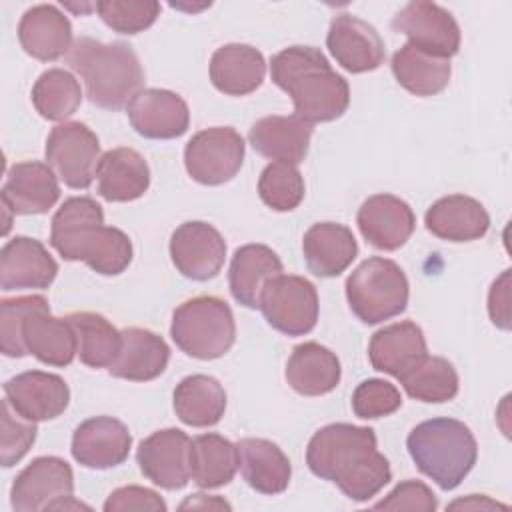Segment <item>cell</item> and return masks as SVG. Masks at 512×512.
Here are the masks:
<instances>
[{"label":"cell","mask_w":512,"mask_h":512,"mask_svg":"<svg viewBox=\"0 0 512 512\" xmlns=\"http://www.w3.org/2000/svg\"><path fill=\"white\" fill-rule=\"evenodd\" d=\"M306 464L314 476L334 482L354 502L370 500L392 480L388 458L376 450L374 430L348 422L314 432Z\"/></svg>","instance_id":"1"},{"label":"cell","mask_w":512,"mask_h":512,"mask_svg":"<svg viewBox=\"0 0 512 512\" xmlns=\"http://www.w3.org/2000/svg\"><path fill=\"white\" fill-rule=\"evenodd\" d=\"M50 244L64 260L84 262L102 276H116L132 262L130 238L104 226L102 206L90 196L64 200L52 216Z\"/></svg>","instance_id":"2"},{"label":"cell","mask_w":512,"mask_h":512,"mask_svg":"<svg viewBox=\"0 0 512 512\" xmlns=\"http://www.w3.org/2000/svg\"><path fill=\"white\" fill-rule=\"evenodd\" d=\"M270 78L292 98L294 116L308 124L332 122L350 104L348 82L314 46H290L274 54Z\"/></svg>","instance_id":"3"},{"label":"cell","mask_w":512,"mask_h":512,"mask_svg":"<svg viewBox=\"0 0 512 512\" xmlns=\"http://www.w3.org/2000/svg\"><path fill=\"white\" fill-rule=\"evenodd\" d=\"M66 62L82 78L88 100L98 108H128L132 98L144 90L142 64L132 46L124 42L106 44L80 36L66 54Z\"/></svg>","instance_id":"4"},{"label":"cell","mask_w":512,"mask_h":512,"mask_svg":"<svg viewBox=\"0 0 512 512\" xmlns=\"http://www.w3.org/2000/svg\"><path fill=\"white\" fill-rule=\"evenodd\" d=\"M416 468L442 490H454L474 468L478 444L470 428L454 418H432L414 426L406 438Z\"/></svg>","instance_id":"5"},{"label":"cell","mask_w":512,"mask_h":512,"mask_svg":"<svg viewBox=\"0 0 512 512\" xmlns=\"http://www.w3.org/2000/svg\"><path fill=\"white\" fill-rule=\"evenodd\" d=\"M170 336L184 354L198 360H216L236 340L234 314L218 296L188 298L172 314Z\"/></svg>","instance_id":"6"},{"label":"cell","mask_w":512,"mask_h":512,"mask_svg":"<svg viewBox=\"0 0 512 512\" xmlns=\"http://www.w3.org/2000/svg\"><path fill=\"white\" fill-rule=\"evenodd\" d=\"M408 278L390 258L372 256L364 260L346 280L350 310L364 324H380L406 310Z\"/></svg>","instance_id":"7"},{"label":"cell","mask_w":512,"mask_h":512,"mask_svg":"<svg viewBox=\"0 0 512 512\" xmlns=\"http://www.w3.org/2000/svg\"><path fill=\"white\" fill-rule=\"evenodd\" d=\"M10 506L16 512L88 508L74 500V474L58 456L34 458L10 488Z\"/></svg>","instance_id":"8"},{"label":"cell","mask_w":512,"mask_h":512,"mask_svg":"<svg viewBox=\"0 0 512 512\" xmlns=\"http://www.w3.org/2000/svg\"><path fill=\"white\" fill-rule=\"evenodd\" d=\"M244 138L232 126H214L196 132L184 148L188 176L204 186L230 182L244 162Z\"/></svg>","instance_id":"9"},{"label":"cell","mask_w":512,"mask_h":512,"mask_svg":"<svg viewBox=\"0 0 512 512\" xmlns=\"http://www.w3.org/2000/svg\"><path fill=\"white\" fill-rule=\"evenodd\" d=\"M260 310L274 330L286 336H304L318 322L316 286L304 276L280 274L266 284L260 296Z\"/></svg>","instance_id":"10"},{"label":"cell","mask_w":512,"mask_h":512,"mask_svg":"<svg viewBox=\"0 0 512 512\" xmlns=\"http://www.w3.org/2000/svg\"><path fill=\"white\" fill-rule=\"evenodd\" d=\"M44 154L46 164L68 188L84 190L96 176L100 140L82 122H62L48 134Z\"/></svg>","instance_id":"11"},{"label":"cell","mask_w":512,"mask_h":512,"mask_svg":"<svg viewBox=\"0 0 512 512\" xmlns=\"http://www.w3.org/2000/svg\"><path fill=\"white\" fill-rule=\"evenodd\" d=\"M392 28L408 38V44L438 58L450 60L460 50V26L454 16L434 2H408L392 18Z\"/></svg>","instance_id":"12"},{"label":"cell","mask_w":512,"mask_h":512,"mask_svg":"<svg viewBox=\"0 0 512 512\" xmlns=\"http://www.w3.org/2000/svg\"><path fill=\"white\" fill-rule=\"evenodd\" d=\"M170 258L182 276L206 282L222 270L226 260V242L212 224L190 220L172 232Z\"/></svg>","instance_id":"13"},{"label":"cell","mask_w":512,"mask_h":512,"mask_svg":"<svg viewBox=\"0 0 512 512\" xmlns=\"http://www.w3.org/2000/svg\"><path fill=\"white\" fill-rule=\"evenodd\" d=\"M190 446L192 440L178 428L150 434L136 452L140 472L164 490L184 488L190 480Z\"/></svg>","instance_id":"14"},{"label":"cell","mask_w":512,"mask_h":512,"mask_svg":"<svg viewBox=\"0 0 512 512\" xmlns=\"http://www.w3.org/2000/svg\"><path fill=\"white\" fill-rule=\"evenodd\" d=\"M326 46L334 60L352 74L372 72L380 68L386 58L384 40L366 20L342 12L332 18Z\"/></svg>","instance_id":"15"},{"label":"cell","mask_w":512,"mask_h":512,"mask_svg":"<svg viewBox=\"0 0 512 512\" xmlns=\"http://www.w3.org/2000/svg\"><path fill=\"white\" fill-rule=\"evenodd\" d=\"M4 398L16 414L30 422L58 418L70 404V390L58 374L28 370L4 384Z\"/></svg>","instance_id":"16"},{"label":"cell","mask_w":512,"mask_h":512,"mask_svg":"<svg viewBox=\"0 0 512 512\" xmlns=\"http://www.w3.org/2000/svg\"><path fill=\"white\" fill-rule=\"evenodd\" d=\"M132 446V436L124 422L112 416H94L76 426L72 434V456L78 464L106 470L122 464Z\"/></svg>","instance_id":"17"},{"label":"cell","mask_w":512,"mask_h":512,"mask_svg":"<svg viewBox=\"0 0 512 512\" xmlns=\"http://www.w3.org/2000/svg\"><path fill=\"white\" fill-rule=\"evenodd\" d=\"M132 128L150 140H172L182 136L190 124L188 104L170 90L144 88L126 108Z\"/></svg>","instance_id":"18"},{"label":"cell","mask_w":512,"mask_h":512,"mask_svg":"<svg viewBox=\"0 0 512 512\" xmlns=\"http://www.w3.org/2000/svg\"><path fill=\"white\" fill-rule=\"evenodd\" d=\"M0 198L12 214H44L60 198L58 176L44 162H16L6 174Z\"/></svg>","instance_id":"19"},{"label":"cell","mask_w":512,"mask_h":512,"mask_svg":"<svg viewBox=\"0 0 512 512\" xmlns=\"http://www.w3.org/2000/svg\"><path fill=\"white\" fill-rule=\"evenodd\" d=\"M364 240L378 250H398L412 236L416 218L408 202L394 194L366 198L356 216Z\"/></svg>","instance_id":"20"},{"label":"cell","mask_w":512,"mask_h":512,"mask_svg":"<svg viewBox=\"0 0 512 512\" xmlns=\"http://www.w3.org/2000/svg\"><path fill=\"white\" fill-rule=\"evenodd\" d=\"M58 274V264L36 238L14 236L0 252V286L2 290L48 288Z\"/></svg>","instance_id":"21"},{"label":"cell","mask_w":512,"mask_h":512,"mask_svg":"<svg viewBox=\"0 0 512 512\" xmlns=\"http://www.w3.org/2000/svg\"><path fill=\"white\" fill-rule=\"evenodd\" d=\"M428 356L426 338L418 324L404 320L374 332L368 344V358L374 370L394 378L406 376Z\"/></svg>","instance_id":"22"},{"label":"cell","mask_w":512,"mask_h":512,"mask_svg":"<svg viewBox=\"0 0 512 512\" xmlns=\"http://www.w3.org/2000/svg\"><path fill=\"white\" fill-rule=\"evenodd\" d=\"M18 40L24 52L42 62H54L72 48V24L54 4L28 8L18 22Z\"/></svg>","instance_id":"23"},{"label":"cell","mask_w":512,"mask_h":512,"mask_svg":"<svg viewBox=\"0 0 512 512\" xmlns=\"http://www.w3.org/2000/svg\"><path fill=\"white\" fill-rule=\"evenodd\" d=\"M312 124L298 116H264L256 120L248 132L250 146L264 158L274 162L300 164L310 148Z\"/></svg>","instance_id":"24"},{"label":"cell","mask_w":512,"mask_h":512,"mask_svg":"<svg viewBox=\"0 0 512 512\" xmlns=\"http://www.w3.org/2000/svg\"><path fill=\"white\" fill-rule=\"evenodd\" d=\"M430 234L446 242H472L482 238L490 228L486 208L470 196L450 194L436 200L424 214Z\"/></svg>","instance_id":"25"},{"label":"cell","mask_w":512,"mask_h":512,"mask_svg":"<svg viewBox=\"0 0 512 512\" xmlns=\"http://www.w3.org/2000/svg\"><path fill=\"white\" fill-rule=\"evenodd\" d=\"M302 254L314 276L334 278L352 264L358 254V244L348 226L316 222L302 238Z\"/></svg>","instance_id":"26"},{"label":"cell","mask_w":512,"mask_h":512,"mask_svg":"<svg viewBox=\"0 0 512 512\" xmlns=\"http://www.w3.org/2000/svg\"><path fill=\"white\" fill-rule=\"evenodd\" d=\"M22 340L26 352L48 366L64 368L72 364L78 354L76 332L70 320L66 316L54 318L50 314V306H42L26 316Z\"/></svg>","instance_id":"27"},{"label":"cell","mask_w":512,"mask_h":512,"mask_svg":"<svg viewBox=\"0 0 512 512\" xmlns=\"http://www.w3.org/2000/svg\"><path fill=\"white\" fill-rule=\"evenodd\" d=\"M150 186V168L134 148H112L96 166V190L108 202H132Z\"/></svg>","instance_id":"28"},{"label":"cell","mask_w":512,"mask_h":512,"mask_svg":"<svg viewBox=\"0 0 512 512\" xmlns=\"http://www.w3.org/2000/svg\"><path fill=\"white\" fill-rule=\"evenodd\" d=\"M122 344L108 372L130 382H148L158 378L170 360V348L152 330L130 326L120 330Z\"/></svg>","instance_id":"29"},{"label":"cell","mask_w":512,"mask_h":512,"mask_svg":"<svg viewBox=\"0 0 512 512\" xmlns=\"http://www.w3.org/2000/svg\"><path fill=\"white\" fill-rule=\"evenodd\" d=\"M282 274V260L264 244L240 246L230 262L228 284L234 300L246 308H260L266 284Z\"/></svg>","instance_id":"30"},{"label":"cell","mask_w":512,"mask_h":512,"mask_svg":"<svg viewBox=\"0 0 512 512\" xmlns=\"http://www.w3.org/2000/svg\"><path fill=\"white\" fill-rule=\"evenodd\" d=\"M266 76V60L250 44H224L210 58V80L228 96H246L260 88Z\"/></svg>","instance_id":"31"},{"label":"cell","mask_w":512,"mask_h":512,"mask_svg":"<svg viewBox=\"0 0 512 512\" xmlns=\"http://www.w3.org/2000/svg\"><path fill=\"white\" fill-rule=\"evenodd\" d=\"M236 450L238 468L252 490L274 496L288 488L292 466L274 442L266 438H242Z\"/></svg>","instance_id":"32"},{"label":"cell","mask_w":512,"mask_h":512,"mask_svg":"<svg viewBox=\"0 0 512 512\" xmlns=\"http://www.w3.org/2000/svg\"><path fill=\"white\" fill-rule=\"evenodd\" d=\"M284 376L294 392L302 396H322L338 386L342 368L330 348L318 342H304L292 350Z\"/></svg>","instance_id":"33"},{"label":"cell","mask_w":512,"mask_h":512,"mask_svg":"<svg viewBox=\"0 0 512 512\" xmlns=\"http://www.w3.org/2000/svg\"><path fill=\"white\" fill-rule=\"evenodd\" d=\"M224 410L226 392L212 376L192 374L182 378L174 388V412L188 426H214L222 420Z\"/></svg>","instance_id":"34"},{"label":"cell","mask_w":512,"mask_h":512,"mask_svg":"<svg viewBox=\"0 0 512 512\" xmlns=\"http://www.w3.org/2000/svg\"><path fill=\"white\" fill-rule=\"evenodd\" d=\"M238 470V450L228 438L206 432L198 434L190 446V478L196 486L212 490L234 480Z\"/></svg>","instance_id":"35"},{"label":"cell","mask_w":512,"mask_h":512,"mask_svg":"<svg viewBox=\"0 0 512 512\" xmlns=\"http://www.w3.org/2000/svg\"><path fill=\"white\" fill-rule=\"evenodd\" d=\"M392 74L396 82L414 96H434L442 92L450 82V60L432 56L404 44L392 56Z\"/></svg>","instance_id":"36"},{"label":"cell","mask_w":512,"mask_h":512,"mask_svg":"<svg viewBox=\"0 0 512 512\" xmlns=\"http://www.w3.org/2000/svg\"><path fill=\"white\" fill-rule=\"evenodd\" d=\"M76 332L78 358L90 368H110L122 344V334L96 312H72L66 316Z\"/></svg>","instance_id":"37"},{"label":"cell","mask_w":512,"mask_h":512,"mask_svg":"<svg viewBox=\"0 0 512 512\" xmlns=\"http://www.w3.org/2000/svg\"><path fill=\"white\" fill-rule=\"evenodd\" d=\"M82 102V88L76 76L62 68H50L38 76L32 86V104L36 112L52 122L70 118Z\"/></svg>","instance_id":"38"},{"label":"cell","mask_w":512,"mask_h":512,"mask_svg":"<svg viewBox=\"0 0 512 512\" xmlns=\"http://www.w3.org/2000/svg\"><path fill=\"white\" fill-rule=\"evenodd\" d=\"M406 394L420 402H448L458 394V374L442 356H426L416 368L400 378Z\"/></svg>","instance_id":"39"},{"label":"cell","mask_w":512,"mask_h":512,"mask_svg":"<svg viewBox=\"0 0 512 512\" xmlns=\"http://www.w3.org/2000/svg\"><path fill=\"white\" fill-rule=\"evenodd\" d=\"M258 196L268 208L290 212L304 200V178L294 164L270 162L258 178Z\"/></svg>","instance_id":"40"},{"label":"cell","mask_w":512,"mask_h":512,"mask_svg":"<svg viewBox=\"0 0 512 512\" xmlns=\"http://www.w3.org/2000/svg\"><path fill=\"white\" fill-rule=\"evenodd\" d=\"M42 306H50V304L40 294L2 298V302H0V348H2L4 356L22 358L28 354L24 348V340H22V326H24L26 316Z\"/></svg>","instance_id":"41"},{"label":"cell","mask_w":512,"mask_h":512,"mask_svg":"<svg viewBox=\"0 0 512 512\" xmlns=\"http://www.w3.org/2000/svg\"><path fill=\"white\" fill-rule=\"evenodd\" d=\"M102 22L118 34H138L160 16V4L152 0H102L96 4Z\"/></svg>","instance_id":"42"},{"label":"cell","mask_w":512,"mask_h":512,"mask_svg":"<svg viewBox=\"0 0 512 512\" xmlns=\"http://www.w3.org/2000/svg\"><path fill=\"white\" fill-rule=\"evenodd\" d=\"M402 406L398 388L382 378H368L360 382L352 394V410L358 418L376 420L394 414Z\"/></svg>","instance_id":"43"},{"label":"cell","mask_w":512,"mask_h":512,"mask_svg":"<svg viewBox=\"0 0 512 512\" xmlns=\"http://www.w3.org/2000/svg\"><path fill=\"white\" fill-rule=\"evenodd\" d=\"M38 428L36 422H30L14 412L8 400H2V444H0V462L4 468L18 464L36 440Z\"/></svg>","instance_id":"44"},{"label":"cell","mask_w":512,"mask_h":512,"mask_svg":"<svg viewBox=\"0 0 512 512\" xmlns=\"http://www.w3.org/2000/svg\"><path fill=\"white\" fill-rule=\"evenodd\" d=\"M438 500L434 492L420 480L400 482L384 500L374 504V510H420L434 512Z\"/></svg>","instance_id":"45"},{"label":"cell","mask_w":512,"mask_h":512,"mask_svg":"<svg viewBox=\"0 0 512 512\" xmlns=\"http://www.w3.org/2000/svg\"><path fill=\"white\" fill-rule=\"evenodd\" d=\"M130 510H146V512H166V502L158 492L144 486H122L114 490L106 502L104 512H130Z\"/></svg>","instance_id":"46"},{"label":"cell","mask_w":512,"mask_h":512,"mask_svg":"<svg viewBox=\"0 0 512 512\" xmlns=\"http://www.w3.org/2000/svg\"><path fill=\"white\" fill-rule=\"evenodd\" d=\"M488 314L498 328H510V270H504L488 292Z\"/></svg>","instance_id":"47"},{"label":"cell","mask_w":512,"mask_h":512,"mask_svg":"<svg viewBox=\"0 0 512 512\" xmlns=\"http://www.w3.org/2000/svg\"><path fill=\"white\" fill-rule=\"evenodd\" d=\"M180 508H182V510H186V508H226V510H230V504L224 502V500H220V498H216V496L192 494L186 502L180 504Z\"/></svg>","instance_id":"48"}]
</instances>
